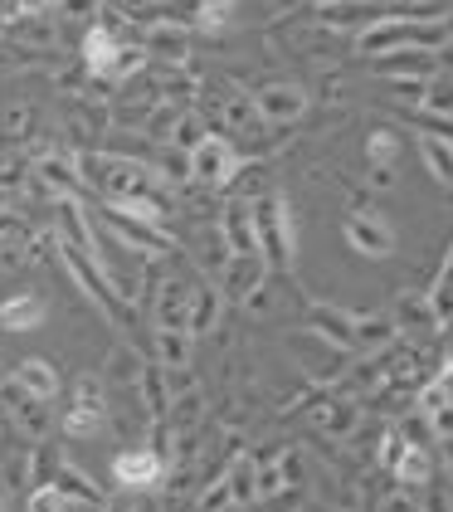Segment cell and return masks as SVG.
I'll list each match as a JSON object with an SVG mask.
<instances>
[{
  "instance_id": "7a4b0ae2",
  "label": "cell",
  "mask_w": 453,
  "mask_h": 512,
  "mask_svg": "<svg viewBox=\"0 0 453 512\" xmlns=\"http://www.w3.org/2000/svg\"><path fill=\"white\" fill-rule=\"evenodd\" d=\"M254 225H259V254H264L268 269H293V254H298V215L283 191H268L254 200Z\"/></svg>"
},
{
  "instance_id": "ba28073f",
  "label": "cell",
  "mask_w": 453,
  "mask_h": 512,
  "mask_svg": "<svg viewBox=\"0 0 453 512\" xmlns=\"http://www.w3.org/2000/svg\"><path fill=\"white\" fill-rule=\"evenodd\" d=\"M307 88L302 83H268V88H259L254 93V108H259V118H264V127H293V122L307 113Z\"/></svg>"
},
{
  "instance_id": "2e32d148",
  "label": "cell",
  "mask_w": 453,
  "mask_h": 512,
  "mask_svg": "<svg viewBox=\"0 0 453 512\" xmlns=\"http://www.w3.org/2000/svg\"><path fill=\"white\" fill-rule=\"evenodd\" d=\"M156 327H186L190 332V288L181 278H166L156 288Z\"/></svg>"
},
{
  "instance_id": "4fadbf2b",
  "label": "cell",
  "mask_w": 453,
  "mask_h": 512,
  "mask_svg": "<svg viewBox=\"0 0 453 512\" xmlns=\"http://www.w3.org/2000/svg\"><path fill=\"white\" fill-rule=\"evenodd\" d=\"M44 317H49V308H44L39 293H10L0 303V327L5 332H35V327H44Z\"/></svg>"
},
{
  "instance_id": "8fae6325",
  "label": "cell",
  "mask_w": 453,
  "mask_h": 512,
  "mask_svg": "<svg viewBox=\"0 0 453 512\" xmlns=\"http://www.w3.org/2000/svg\"><path fill=\"white\" fill-rule=\"evenodd\" d=\"M142 49H147L151 59H166V64H186L190 59V35L181 20H156L147 25V35H142Z\"/></svg>"
},
{
  "instance_id": "f1b7e54d",
  "label": "cell",
  "mask_w": 453,
  "mask_h": 512,
  "mask_svg": "<svg viewBox=\"0 0 453 512\" xmlns=\"http://www.w3.org/2000/svg\"><path fill=\"white\" fill-rule=\"evenodd\" d=\"M229 508H239V503H234L229 473H220V478H210V483H205V493H200V503H195V512H229Z\"/></svg>"
},
{
  "instance_id": "ac0fdd59",
  "label": "cell",
  "mask_w": 453,
  "mask_h": 512,
  "mask_svg": "<svg viewBox=\"0 0 453 512\" xmlns=\"http://www.w3.org/2000/svg\"><path fill=\"white\" fill-rule=\"evenodd\" d=\"M312 425L322 434H332V439H346V434L361 425V410H356V400H322L312 410Z\"/></svg>"
},
{
  "instance_id": "836d02e7",
  "label": "cell",
  "mask_w": 453,
  "mask_h": 512,
  "mask_svg": "<svg viewBox=\"0 0 453 512\" xmlns=\"http://www.w3.org/2000/svg\"><path fill=\"white\" fill-rule=\"evenodd\" d=\"M44 10H59V0H20V20L25 15H44Z\"/></svg>"
},
{
  "instance_id": "83f0119b",
  "label": "cell",
  "mask_w": 453,
  "mask_h": 512,
  "mask_svg": "<svg viewBox=\"0 0 453 512\" xmlns=\"http://www.w3.org/2000/svg\"><path fill=\"white\" fill-rule=\"evenodd\" d=\"M25 512H74V498H69L59 483H39V488H30Z\"/></svg>"
},
{
  "instance_id": "d4e9b609",
  "label": "cell",
  "mask_w": 453,
  "mask_h": 512,
  "mask_svg": "<svg viewBox=\"0 0 453 512\" xmlns=\"http://www.w3.org/2000/svg\"><path fill=\"white\" fill-rule=\"evenodd\" d=\"M419 108H424L429 118H453V79H449V74H434V79L424 83Z\"/></svg>"
},
{
  "instance_id": "603a6c76",
  "label": "cell",
  "mask_w": 453,
  "mask_h": 512,
  "mask_svg": "<svg viewBox=\"0 0 453 512\" xmlns=\"http://www.w3.org/2000/svg\"><path fill=\"white\" fill-rule=\"evenodd\" d=\"M137 391H142V400H147L151 420H166V415H171V386H166V366H161V361L137 371Z\"/></svg>"
},
{
  "instance_id": "d6a6232c",
  "label": "cell",
  "mask_w": 453,
  "mask_h": 512,
  "mask_svg": "<svg viewBox=\"0 0 453 512\" xmlns=\"http://www.w3.org/2000/svg\"><path fill=\"white\" fill-rule=\"evenodd\" d=\"M424 420H429V430L439 434L444 444L453 439V405H444V410H434V415H424Z\"/></svg>"
},
{
  "instance_id": "5bb4252c",
  "label": "cell",
  "mask_w": 453,
  "mask_h": 512,
  "mask_svg": "<svg viewBox=\"0 0 453 512\" xmlns=\"http://www.w3.org/2000/svg\"><path fill=\"white\" fill-rule=\"evenodd\" d=\"M15 386L20 391L39 395V400H54L59 386H64V376L54 371V361H44V356H25L20 366H15Z\"/></svg>"
},
{
  "instance_id": "1f68e13d",
  "label": "cell",
  "mask_w": 453,
  "mask_h": 512,
  "mask_svg": "<svg viewBox=\"0 0 453 512\" xmlns=\"http://www.w3.org/2000/svg\"><path fill=\"white\" fill-rule=\"evenodd\" d=\"M103 0H59V15L64 20H98Z\"/></svg>"
},
{
  "instance_id": "9c48e42d",
  "label": "cell",
  "mask_w": 453,
  "mask_h": 512,
  "mask_svg": "<svg viewBox=\"0 0 453 512\" xmlns=\"http://www.w3.org/2000/svg\"><path fill=\"white\" fill-rule=\"evenodd\" d=\"M220 239H225L229 254L264 259V254H259V225H254V205H249V200L225 205V215H220Z\"/></svg>"
},
{
  "instance_id": "7402d4cb",
  "label": "cell",
  "mask_w": 453,
  "mask_h": 512,
  "mask_svg": "<svg viewBox=\"0 0 453 512\" xmlns=\"http://www.w3.org/2000/svg\"><path fill=\"white\" fill-rule=\"evenodd\" d=\"M400 332V322L390 313H356V352H380L390 347Z\"/></svg>"
},
{
  "instance_id": "e575fe53",
  "label": "cell",
  "mask_w": 453,
  "mask_h": 512,
  "mask_svg": "<svg viewBox=\"0 0 453 512\" xmlns=\"http://www.w3.org/2000/svg\"><path fill=\"white\" fill-rule=\"evenodd\" d=\"M371 186L390 191V186H395V166H371Z\"/></svg>"
},
{
  "instance_id": "484cf974",
  "label": "cell",
  "mask_w": 453,
  "mask_h": 512,
  "mask_svg": "<svg viewBox=\"0 0 453 512\" xmlns=\"http://www.w3.org/2000/svg\"><path fill=\"white\" fill-rule=\"evenodd\" d=\"M229 488H234V503H239V508L259 503V464H254V459H239V464L229 469Z\"/></svg>"
},
{
  "instance_id": "74e56055",
  "label": "cell",
  "mask_w": 453,
  "mask_h": 512,
  "mask_svg": "<svg viewBox=\"0 0 453 512\" xmlns=\"http://www.w3.org/2000/svg\"><path fill=\"white\" fill-rule=\"evenodd\" d=\"M5 205H10V186H0V210H5Z\"/></svg>"
},
{
  "instance_id": "ffe728a7",
  "label": "cell",
  "mask_w": 453,
  "mask_h": 512,
  "mask_svg": "<svg viewBox=\"0 0 453 512\" xmlns=\"http://www.w3.org/2000/svg\"><path fill=\"white\" fill-rule=\"evenodd\" d=\"M156 361L161 366H171V371H186L190 366V347H195V332L186 327H156Z\"/></svg>"
},
{
  "instance_id": "8d00e7d4",
  "label": "cell",
  "mask_w": 453,
  "mask_h": 512,
  "mask_svg": "<svg viewBox=\"0 0 453 512\" xmlns=\"http://www.w3.org/2000/svg\"><path fill=\"white\" fill-rule=\"evenodd\" d=\"M205 5H210V10H225V15H229V5H234V0H205Z\"/></svg>"
},
{
  "instance_id": "d590c367",
  "label": "cell",
  "mask_w": 453,
  "mask_h": 512,
  "mask_svg": "<svg viewBox=\"0 0 453 512\" xmlns=\"http://www.w3.org/2000/svg\"><path fill=\"white\" fill-rule=\"evenodd\" d=\"M25 122H30V113H25V108H10V118H5V127H10V132H20Z\"/></svg>"
},
{
  "instance_id": "5b68a950",
  "label": "cell",
  "mask_w": 453,
  "mask_h": 512,
  "mask_svg": "<svg viewBox=\"0 0 453 512\" xmlns=\"http://www.w3.org/2000/svg\"><path fill=\"white\" fill-rule=\"evenodd\" d=\"M346 244L361 254V259H390L395 254V230L380 210H351L346 225H341Z\"/></svg>"
},
{
  "instance_id": "44dd1931",
  "label": "cell",
  "mask_w": 453,
  "mask_h": 512,
  "mask_svg": "<svg viewBox=\"0 0 453 512\" xmlns=\"http://www.w3.org/2000/svg\"><path fill=\"white\" fill-rule=\"evenodd\" d=\"M54 483L74 498V503H83V508H103L108 498H103V488L88 478V473L78 469V464H69V459H59V469H54Z\"/></svg>"
},
{
  "instance_id": "cb8c5ba5",
  "label": "cell",
  "mask_w": 453,
  "mask_h": 512,
  "mask_svg": "<svg viewBox=\"0 0 453 512\" xmlns=\"http://www.w3.org/2000/svg\"><path fill=\"white\" fill-rule=\"evenodd\" d=\"M395 322H400V332L405 327H419V332H434L439 327V313H434V303H429V293H400L395 298Z\"/></svg>"
},
{
  "instance_id": "4dcf8cb0",
  "label": "cell",
  "mask_w": 453,
  "mask_h": 512,
  "mask_svg": "<svg viewBox=\"0 0 453 512\" xmlns=\"http://www.w3.org/2000/svg\"><path fill=\"white\" fill-rule=\"evenodd\" d=\"M419 488H405V483H395L385 498H380V512H419Z\"/></svg>"
},
{
  "instance_id": "8992f818",
  "label": "cell",
  "mask_w": 453,
  "mask_h": 512,
  "mask_svg": "<svg viewBox=\"0 0 453 512\" xmlns=\"http://www.w3.org/2000/svg\"><path fill=\"white\" fill-rule=\"evenodd\" d=\"M166 478V454L156 444H142V449H122L113 454V483L127 488V493H147Z\"/></svg>"
},
{
  "instance_id": "6da1fadb",
  "label": "cell",
  "mask_w": 453,
  "mask_h": 512,
  "mask_svg": "<svg viewBox=\"0 0 453 512\" xmlns=\"http://www.w3.org/2000/svg\"><path fill=\"white\" fill-rule=\"evenodd\" d=\"M449 44V25L444 20H424V15H376L361 35H356V54H400V49H429L439 54Z\"/></svg>"
},
{
  "instance_id": "9a60e30c",
  "label": "cell",
  "mask_w": 453,
  "mask_h": 512,
  "mask_svg": "<svg viewBox=\"0 0 453 512\" xmlns=\"http://www.w3.org/2000/svg\"><path fill=\"white\" fill-rule=\"evenodd\" d=\"M415 147L424 157V166H429V176L453 191V137H444V132H415Z\"/></svg>"
},
{
  "instance_id": "30bf717a",
  "label": "cell",
  "mask_w": 453,
  "mask_h": 512,
  "mask_svg": "<svg viewBox=\"0 0 453 512\" xmlns=\"http://www.w3.org/2000/svg\"><path fill=\"white\" fill-rule=\"evenodd\" d=\"M117 54H122V40H117L113 25H93V30L83 35V69H88L93 79L113 83Z\"/></svg>"
},
{
  "instance_id": "7c38bea8",
  "label": "cell",
  "mask_w": 453,
  "mask_h": 512,
  "mask_svg": "<svg viewBox=\"0 0 453 512\" xmlns=\"http://www.w3.org/2000/svg\"><path fill=\"white\" fill-rule=\"evenodd\" d=\"M39 186L49 196H78L83 191V171H78V157H39L35 161Z\"/></svg>"
},
{
  "instance_id": "f546056e",
  "label": "cell",
  "mask_w": 453,
  "mask_h": 512,
  "mask_svg": "<svg viewBox=\"0 0 453 512\" xmlns=\"http://www.w3.org/2000/svg\"><path fill=\"white\" fill-rule=\"evenodd\" d=\"M395 152H400V137H395L390 127H371V137H366L371 166H395Z\"/></svg>"
},
{
  "instance_id": "e0dca14e",
  "label": "cell",
  "mask_w": 453,
  "mask_h": 512,
  "mask_svg": "<svg viewBox=\"0 0 453 512\" xmlns=\"http://www.w3.org/2000/svg\"><path fill=\"white\" fill-rule=\"evenodd\" d=\"M49 400H39V395H30V391H10V415H15V425L30 434V439H44V434L54 430V415L44 410Z\"/></svg>"
},
{
  "instance_id": "3957f363",
  "label": "cell",
  "mask_w": 453,
  "mask_h": 512,
  "mask_svg": "<svg viewBox=\"0 0 453 512\" xmlns=\"http://www.w3.org/2000/svg\"><path fill=\"white\" fill-rule=\"evenodd\" d=\"M239 171H244V157L234 152V142H229L225 132H205V137L186 152V176L200 181V186H210V191L234 186Z\"/></svg>"
},
{
  "instance_id": "277c9868",
  "label": "cell",
  "mask_w": 453,
  "mask_h": 512,
  "mask_svg": "<svg viewBox=\"0 0 453 512\" xmlns=\"http://www.w3.org/2000/svg\"><path fill=\"white\" fill-rule=\"evenodd\" d=\"M103 225H108V235L122 244V249H132L137 259H161V254H171L176 244L166 235V225H147V220H132V215H122V210H103Z\"/></svg>"
},
{
  "instance_id": "4316f807",
  "label": "cell",
  "mask_w": 453,
  "mask_h": 512,
  "mask_svg": "<svg viewBox=\"0 0 453 512\" xmlns=\"http://www.w3.org/2000/svg\"><path fill=\"white\" fill-rule=\"evenodd\" d=\"M113 210L132 215V220H147V225H166V205L156 196H127V200H108Z\"/></svg>"
},
{
  "instance_id": "52a82bcc",
  "label": "cell",
  "mask_w": 453,
  "mask_h": 512,
  "mask_svg": "<svg viewBox=\"0 0 453 512\" xmlns=\"http://www.w3.org/2000/svg\"><path fill=\"white\" fill-rule=\"evenodd\" d=\"M103 425H108V400H103L93 376H83L74 386L69 410H64V434L69 439H93V434H103Z\"/></svg>"
},
{
  "instance_id": "d6986e66",
  "label": "cell",
  "mask_w": 453,
  "mask_h": 512,
  "mask_svg": "<svg viewBox=\"0 0 453 512\" xmlns=\"http://www.w3.org/2000/svg\"><path fill=\"white\" fill-rule=\"evenodd\" d=\"M220 303H225L220 283H195V288H190V332H195V337H205V332L220 322Z\"/></svg>"
}]
</instances>
